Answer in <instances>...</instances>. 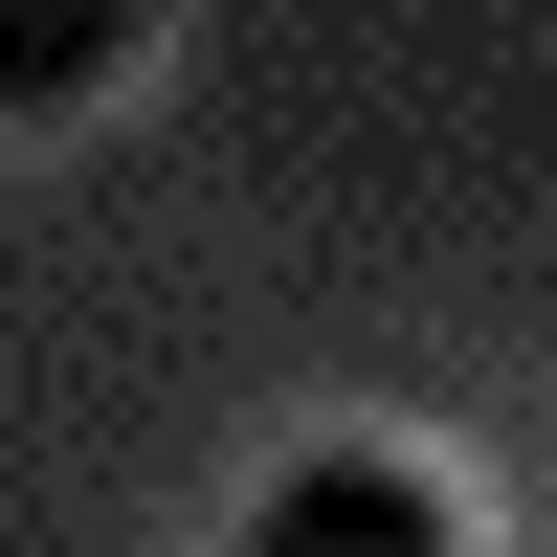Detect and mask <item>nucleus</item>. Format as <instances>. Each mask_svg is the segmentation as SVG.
I'll use <instances>...</instances> for the list:
<instances>
[{"label":"nucleus","instance_id":"f03ea898","mask_svg":"<svg viewBox=\"0 0 557 557\" xmlns=\"http://www.w3.org/2000/svg\"><path fill=\"white\" fill-rule=\"evenodd\" d=\"M134 23H157V0H0V112L112 89V67H134Z\"/></svg>","mask_w":557,"mask_h":557},{"label":"nucleus","instance_id":"f257e3e1","mask_svg":"<svg viewBox=\"0 0 557 557\" xmlns=\"http://www.w3.org/2000/svg\"><path fill=\"white\" fill-rule=\"evenodd\" d=\"M246 557H469V535H446V491L401 446H312V469H268Z\"/></svg>","mask_w":557,"mask_h":557}]
</instances>
